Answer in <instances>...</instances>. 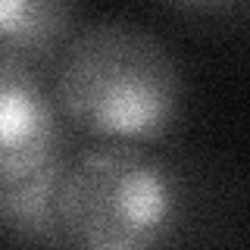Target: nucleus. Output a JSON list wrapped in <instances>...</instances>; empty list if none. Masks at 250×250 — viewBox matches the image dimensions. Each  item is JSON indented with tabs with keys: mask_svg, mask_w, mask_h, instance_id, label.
I'll use <instances>...</instances> for the list:
<instances>
[{
	"mask_svg": "<svg viewBox=\"0 0 250 250\" xmlns=\"http://www.w3.org/2000/svg\"><path fill=\"white\" fill-rule=\"evenodd\" d=\"M53 104L66 122L100 141L166 138L182 113V75L169 50L125 22H97L62 50Z\"/></svg>",
	"mask_w": 250,
	"mask_h": 250,
	"instance_id": "1",
	"label": "nucleus"
},
{
	"mask_svg": "<svg viewBox=\"0 0 250 250\" xmlns=\"http://www.w3.org/2000/svg\"><path fill=\"white\" fill-rule=\"evenodd\" d=\"M72 0H0V60H41L66 38Z\"/></svg>",
	"mask_w": 250,
	"mask_h": 250,
	"instance_id": "5",
	"label": "nucleus"
},
{
	"mask_svg": "<svg viewBox=\"0 0 250 250\" xmlns=\"http://www.w3.org/2000/svg\"><path fill=\"white\" fill-rule=\"evenodd\" d=\"M178 178L166 163L122 141L88 147L62 166L57 222L62 244L88 250H144L175 231Z\"/></svg>",
	"mask_w": 250,
	"mask_h": 250,
	"instance_id": "2",
	"label": "nucleus"
},
{
	"mask_svg": "<svg viewBox=\"0 0 250 250\" xmlns=\"http://www.w3.org/2000/svg\"><path fill=\"white\" fill-rule=\"evenodd\" d=\"M66 160L53 156L25 178L0 185V231L28 244H62L57 222V188Z\"/></svg>",
	"mask_w": 250,
	"mask_h": 250,
	"instance_id": "4",
	"label": "nucleus"
},
{
	"mask_svg": "<svg viewBox=\"0 0 250 250\" xmlns=\"http://www.w3.org/2000/svg\"><path fill=\"white\" fill-rule=\"evenodd\" d=\"M172 3L194 6V10H207V6H222V3H229V0H172Z\"/></svg>",
	"mask_w": 250,
	"mask_h": 250,
	"instance_id": "6",
	"label": "nucleus"
},
{
	"mask_svg": "<svg viewBox=\"0 0 250 250\" xmlns=\"http://www.w3.org/2000/svg\"><path fill=\"white\" fill-rule=\"evenodd\" d=\"M60 156V113L25 62L0 60V185Z\"/></svg>",
	"mask_w": 250,
	"mask_h": 250,
	"instance_id": "3",
	"label": "nucleus"
}]
</instances>
